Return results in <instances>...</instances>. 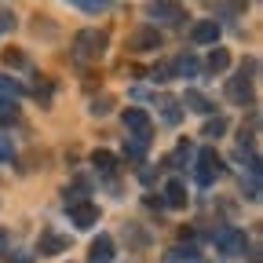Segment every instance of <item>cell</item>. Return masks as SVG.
<instances>
[{"label":"cell","mask_w":263,"mask_h":263,"mask_svg":"<svg viewBox=\"0 0 263 263\" xmlns=\"http://www.w3.org/2000/svg\"><path fill=\"white\" fill-rule=\"evenodd\" d=\"M146 146H150L146 139H132V143H124V157H128V161H139Z\"/></svg>","instance_id":"d6986e66"},{"label":"cell","mask_w":263,"mask_h":263,"mask_svg":"<svg viewBox=\"0 0 263 263\" xmlns=\"http://www.w3.org/2000/svg\"><path fill=\"white\" fill-rule=\"evenodd\" d=\"M106 29H81L77 37H73V48H70V59L73 62H99L106 55Z\"/></svg>","instance_id":"6da1fadb"},{"label":"cell","mask_w":263,"mask_h":263,"mask_svg":"<svg viewBox=\"0 0 263 263\" xmlns=\"http://www.w3.org/2000/svg\"><path fill=\"white\" fill-rule=\"evenodd\" d=\"M91 164H95L99 176H114V172H117V157H114L110 150H95V154H91Z\"/></svg>","instance_id":"4fadbf2b"},{"label":"cell","mask_w":263,"mask_h":263,"mask_svg":"<svg viewBox=\"0 0 263 263\" xmlns=\"http://www.w3.org/2000/svg\"><path fill=\"white\" fill-rule=\"evenodd\" d=\"M157 110H161L164 124H179L183 121V106H179V99H172V95H161L157 99Z\"/></svg>","instance_id":"7c38bea8"},{"label":"cell","mask_w":263,"mask_h":263,"mask_svg":"<svg viewBox=\"0 0 263 263\" xmlns=\"http://www.w3.org/2000/svg\"><path fill=\"white\" fill-rule=\"evenodd\" d=\"M161 48V33L154 29V26H143V29H136L128 37V51H136V55H143V51H157Z\"/></svg>","instance_id":"52a82bcc"},{"label":"cell","mask_w":263,"mask_h":263,"mask_svg":"<svg viewBox=\"0 0 263 263\" xmlns=\"http://www.w3.org/2000/svg\"><path fill=\"white\" fill-rule=\"evenodd\" d=\"M18 121V106L11 99H0V124H15Z\"/></svg>","instance_id":"e0dca14e"},{"label":"cell","mask_w":263,"mask_h":263,"mask_svg":"<svg viewBox=\"0 0 263 263\" xmlns=\"http://www.w3.org/2000/svg\"><path fill=\"white\" fill-rule=\"evenodd\" d=\"M164 205H168V209H183L186 205V186L179 179H172L168 186H164Z\"/></svg>","instance_id":"5bb4252c"},{"label":"cell","mask_w":263,"mask_h":263,"mask_svg":"<svg viewBox=\"0 0 263 263\" xmlns=\"http://www.w3.org/2000/svg\"><path fill=\"white\" fill-rule=\"evenodd\" d=\"M66 249H70V238L55 234V230H44L41 241H37V252H41V256H59V252H66Z\"/></svg>","instance_id":"30bf717a"},{"label":"cell","mask_w":263,"mask_h":263,"mask_svg":"<svg viewBox=\"0 0 263 263\" xmlns=\"http://www.w3.org/2000/svg\"><path fill=\"white\" fill-rule=\"evenodd\" d=\"M227 66H230V55H227V48H216V51L209 55V70H212V73H223Z\"/></svg>","instance_id":"2e32d148"},{"label":"cell","mask_w":263,"mask_h":263,"mask_svg":"<svg viewBox=\"0 0 263 263\" xmlns=\"http://www.w3.org/2000/svg\"><path fill=\"white\" fill-rule=\"evenodd\" d=\"M110 106H114V99L103 95V99H95V103H91V114H95V117H103V114H110Z\"/></svg>","instance_id":"44dd1931"},{"label":"cell","mask_w":263,"mask_h":263,"mask_svg":"<svg viewBox=\"0 0 263 263\" xmlns=\"http://www.w3.org/2000/svg\"><path fill=\"white\" fill-rule=\"evenodd\" d=\"M227 99H230V103H238V106H252V103H256V99H252V77H245V70H241L238 77H230Z\"/></svg>","instance_id":"8992f818"},{"label":"cell","mask_w":263,"mask_h":263,"mask_svg":"<svg viewBox=\"0 0 263 263\" xmlns=\"http://www.w3.org/2000/svg\"><path fill=\"white\" fill-rule=\"evenodd\" d=\"M22 91H26V88H22L15 77H0V95H8V99H18Z\"/></svg>","instance_id":"ac0fdd59"},{"label":"cell","mask_w":263,"mask_h":263,"mask_svg":"<svg viewBox=\"0 0 263 263\" xmlns=\"http://www.w3.org/2000/svg\"><path fill=\"white\" fill-rule=\"evenodd\" d=\"M15 157V143L8 136H0V161H11Z\"/></svg>","instance_id":"603a6c76"},{"label":"cell","mask_w":263,"mask_h":263,"mask_svg":"<svg viewBox=\"0 0 263 263\" xmlns=\"http://www.w3.org/2000/svg\"><path fill=\"white\" fill-rule=\"evenodd\" d=\"M70 223H73L77 230H88V227H95V223H99V209H95L91 201L70 205Z\"/></svg>","instance_id":"ba28073f"},{"label":"cell","mask_w":263,"mask_h":263,"mask_svg":"<svg viewBox=\"0 0 263 263\" xmlns=\"http://www.w3.org/2000/svg\"><path fill=\"white\" fill-rule=\"evenodd\" d=\"M183 103H186L190 110H197V114H212V110H216V103H209V99H205L201 91H186Z\"/></svg>","instance_id":"9a60e30c"},{"label":"cell","mask_w":263,"mask_h":263,"mask_svg":"<svg viewBox=\"0 0 263 263\" xmlns=\"http://www.w3.org/2000/svg\"><path fill=\"white\" fill-rule=\"evenodd\" d=\"M190 41L194 44H216L219 41V22L216 18H201V22L190 29Z\"/></svg>","instance_id":"9c48e42d"},{"label":"cell","mask_w":263,"mask_h":263,"mask_svg":"<svg viewBox=\"0 0 263 263\" xmlns=\"http://www.w3.org/2000/svg\"><path fill=\"white\" fill-rule=\"evenodd\" d=\"M4 29H15V15H11V8H0V33Z\"/></svg>","instance_id":"cb8c5ba5"},{"label":"cell","mask_w":263,"mask_h":263,"mask_svg":"<svg viewBox=\"0 0 263 263\" xmlns=\"http://www.w3.org/2000/svg\"><path fill=\"white\" fill-rule=\"evenodd\" d=\"M197 183H201V186H212L219 176H223V161H219V154L212 150V146H205L201 154H197Z\"/></svg>","instance_id":"277c9868"},{"label":"cell","mask_w":263,"mask_h":263,"mask_svg":"<svg viewBox=\"0 0 263 263\" xmlns=\"http://www.w3.org/2000/svg\"><path fill=\"white\" fill-rule=\"evenodd\" d=\"M223 132H227V117H216V121H209V124H205V132H201V136H209V139H219Z\"/></svg>","instance_id":"ffe728a7"},{"label":"cell","mask_w":263,"mask_h":263,"mask_svg":"<svg viewBox=\"0 0 263 263\" xmlns=\"http://www.w3.org/2000/svg\"><path fill=\"white\" fill-rule=\"evenodd\" d=\"M4 62H8V66H26V55H22L18 48H8V51H4Z\"/></svg>","instance_id":"7402d4cb"},{"label":"cell","mask_w":263,"mask_h":263,"mask_svg":"<svg viewBox=\"0 0 263 263\" xmlns=\"http://www.w3.org/2000/svg\"><path fill=\"white\" fill-rule=\"evenodd\" d=\"M0 241H4V234H0Z\"/></svg>","instance_id":"484cf974"},{"label":"cell","mask_w":263,"mask_h":263,"mask_svg":"<svg viewBox=\"0 0 263 263\" xmlns=\"http://www.w3.org/2000/svg\"><path fill=\"white\" fill-rule=\"evenodd\" d=\"M8 263H33V256L22 252V249H15V252H8Z\"/></svg>","instance_id":"d4e9b609"},{"label":"cell","mask_w":263,"mask_h":263,"mask_svg":"<svg viewBox=\"0 0 263 263\" xmlns=\"http://www.w3.org/2000/svg\"><path fill=\"white\" fill-rule=\"evenodd\" d=\"M150 18L164 22V26H179L186 18V8L179 4V0H146V8H143Z\"/></svg>","instance_id":"7a4b0ae2"},{"label":"cell","mask_w":263,"mask_h":263,"mask_svg":"<svg viewBox=\"0 0 263 263\" xmlns=\"http://www.w3.org/2000/svg\"><path fill=\"white\" fill-rule=\"evenodd\" d=\"M91 263H114V238L110 234H99L91 241V252H88Z\"/></svg>","instance_id":"8fae6325"},{"label":"cell","mask_w":263,"mask_h":263,"mask_svg":"<svg viewBox=\"0 0 263 263\" xmlns=\"http://www.w3.org/2000/svg\"><path fill=\"white\" fill-rule=\"evenodd\" d=\"M212 245H216L219 256H241L245 252V234H241L238 227H216Z\"/></svg>","instance_id":"3957f363"},{"label":"cell","mask_w":263,"mask_h":263,"mask_svg":"<svg viewBox=\"0 0 263 263\" xmlns=\"http://www.w3.org/2000/svg\"><path fill=\"white\" fill-rule=\"evenodd\" d=\"M124 128L132 132V139H146V143H150V132H154V124H150V114H146V110H139V106H128V110H124Z\"/></svg>","instance_id":"5b68a950"}]
</instances>
